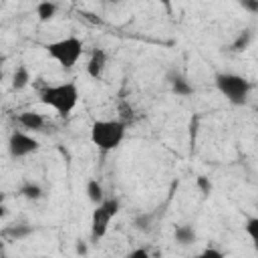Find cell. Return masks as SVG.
Returning <instances> with one entry per match:
<instances>
[{
  "mask_svg": "<svg viewBox=\"0 0 258 258\" xmlns=\"http://www.w3.org/2000/svg\"><path fill=\"white\" fill-rule=\"evenodd\" d=\"M40 149V143L36 137L24 133V131H12L10 137H8V155L12 159H20V157H26L30 153H36Z\"/></svg>",
  "mask_w": 258,
  "mask_h": 258,
  "instance_id": "cell-6",
  "label": "cell"
},
{
  "mask_svg": "<svg viewBox=\"0 0 258 258\" xmlns=\"http://www.w3.org/2000/svg\"><path fill=\"white\" fill-rule=\"evenodd\" d=\"M151 224H153V214L151 212H141L133 218V228L139 230V232H149Z\"/></svg>",
  "mask_w": 258,
  "mask_h": 258,
  "instance_id": "cell-17",
  "label": "cell"
},
{
  "mask_svg": "<svg viewBox=\"0 0 258 258\" xmlns=\"http://www.w3.org/2000/svg\"><path fill=\"white\" fill-rule=\"evenodd\" d=\"M127 133V123L123 119H97L91 125V141L101 153L117 149Z\"/></svg>",
  "mask_w": 258,
  "mask_h": 258,
  "instance_id": "cell-2",
  "label": "cell"
},
{
  "mask_svg": "<svg viewBox=\"0 0 258 258\" xmlns=\"http://www.w3.org/2000/svg\"><path fill=\"white\" fill-rule=\"evenodd\" d=\"M30 85V71L26 64H18L12 73V89L14 91H22Z\"/></svg>",
  "mask_w": 258,
  "mask_h": 258,
  "instance_id": "cell-12",
  "label": "cell"
},
{
  "mask_svg": "<svg viewBox=\"0 0 258 258\" xmlns=\"http://www.w3.org/2000/svg\"><path fill=\"white\" fill-rule=\"evenodd\" d=\"M196 183H198V187H200V191H202L204 196H208V194L212 191V181H210L206 175H200V177L196 179Z\"/></svg>",
  "mask_w": 258,
  "mask_h": 258,
  "instance_id": "cell-20",
  "label": "cell"
},
{
  "mask_svg": "<svg viewBox=\"0 0 258 258\" xmlns=\"http://www.w3.org/2000/svg\"><path fill=\"white\" fill-rule=\"evenodd\" d=\"M252 38H254V34H252V30L250 28H246V30H242V32H238V36L234 38V42L230 44V48L234 50V52H244L248 46H250V42H252Z\"/></svg>",
  "mask_w": 258,
  "mask_h": 258,
  "instance_id": "cell-16",
  "label": "cell"
},
{
  "mask_svg": "<svg viewBox=\"0 0 258 258\" xmlns=\"http://www.w3.org/2000/svg\"><path fill=\"white\" fill-rule=\"evenodd\" d=\"M56 12H58V6H56L52 0H42V2L36 4V16H38L40 22L52 20V18L56 16Z\"/></svg>",
  "mask_w": 258,
  "mask_h": 258,
  "instance_id": "cell-15",
  "label": "cell"
},
{
  "mask_svg": "<svg viewBox=\"0 0 258 258\" xmlns=\"http://www.w3.org/2000/svg\"><path fill=\"white\" fill-rule=\"evenodd\" d=\"M244 232L248 234V238H250L254 250L258 252V216H252V218L246 220V224H244Z\"/></svg>",
  "mask_w": 258,
  "mask_h": 258,
  "instance_id": "cell-18",
  "label": "cell"
},
{
  "mask_svg": "<svg viewBox=\"0 0 258 258\" xmlns=\"http://www.w3.org/2000/svg\"><path fill=\"white\" fill-rule=\"evenodd\" d=\"M119 210H121V204L117 198L103 200L99 206H95V210L91 214V240L93 242H99L101 238H105L109 224L119 214Z\"/></svg>",
  "mask_w": 258,
  "mask_h": 258,
  "instance_id": "cell-5",
  "label": "cell"
},
{
  "mask_svg": "<svg viewBox=\"0 0 258 258\" xmlns=\"http://www.w3.org/2000/svg\"><path fill=\"white\" fill-rule=\"evenodd\" d=\"M147 250L145 248H137V250H133V252H129V258H147Z\"/></svg>",
  "mask_w": 258,
  "mask_h": 258,
  "instance_id": "cell-23",
  "label": "cell"
},
{
  "mask_svg": "<svg viewBox=\"0 0 258 258\" xmlns=\"http://www.w3.org/2000/svg\"><path fill=\"white\" fill-rule=\"evenodd\" d=\"M44 48H46V54L54 62H58V67L64 71H71L79 62V58L83 56V50H85L83 40L77 36H64V38L52 40Z\"/></svg>",
  "mask_w": 258,
  "mask_h": 258,
  "instance_id": "cell-4",
  "label": "cell"
},
{
  "mask_svg": "<svg viewBox=\"0 0 258 258\" xmlns=\"http://www.w3.org/2000/svg\"><path fill=\"white\" fill-rule=\"evenodd\" d=\"M256 115H258V109H256Z\"/></svg>",
  "mask_w": 258,
  "mask_h": 258,
  "instance_id": "cell-27",
  "label": "cell"
},
{
  "mask_svg": "<svg viewBox=\"0 0 258 258\" xmlns=\"http://www.w3.org/2000/svg\"><path fill=\"white\" fill-rule=\"evenodd\" d=\"M173 238H175L177 244H181V246H189V244L196 242L198 234H196V230H194L189 224H181V226H175V230H173Z\"/></svg>",
  "mask_w": 258,
  "mask_h": 258,
  "instance_id": "cell-11",
  "label": "cell"
},
{
  "mask_svg": "<svg viewBox=\"0 0 258 258\" xmlns=\"http://www.w3.org/2000/svg\"><path fill=\"white\" fill-rule=\"evenodd\" d=\"M165 81H167L171 93L177 95V97H189V95H194V91H196V87L191 85V81H189L181 71H177V69L167 71Z\"/></svg>",
  "mask_w": 258,
  "mask_h": 258,
  "instance_id": "cell-7",
  "label": "cell"
},
{
  "mask_svg": "<svg viewBox=\"0 0 258 258\" xmlns=\"http://www.w3.org/2000/svg\"><path fill=\"white\" fill-rule=\"evenodd\" d=\"M214 85L220 91V95L226 97L228 103H232L236 107H242V105L248 103L252 85L244 75H238V73H216L214 75Z\"/></svg>",
  "mask_w": 258,
  "mask_h": 258,
  "instance_id": "cell-3",
  "label": "cell"
},
{
  "mask_svg": "<svg viewBox=\"0 0 258 258\" xmlns=\"http://www.w3.org/2000/svg\"><path fill=\"white\" fill-rule=\"evenodd\" d=\"M32 232H34V228H32L28 222H18V224L8 226V228L4 230V236L12 238V240H24V238H28Z\"/></svg>",
  "mask_w": 258,
  "mask_h": 258,
  "instance_id": "cell-13",
  "label": "cell"
},
{
  "mask_svg": "<svg viewBox=\"0 0 258 258\" xmlns=\"http://www.w3.org/2000/svg\"><path fill=\"white\" fill-rule=\"evenodd\" d=\"M85 194H87L89 202L95 204V206H99L105 200V191H103V185H101L99 179H89L87 185H85Z\"/></svg>",
  "mask_w": 258,
  "mask_h": 258,
  "instance_id": "cell-14",
  "label": "cell"
},
{
  "mask_svg": "<svg viewBox=\"0 0 258 258\" xmlns=\"http://www.w3.org/2000/svg\"><path fill=\"white\" fill-rule=\"evenodd\" d=\"M105 2H107V4H115V6H117V4H123L125 0H105Z\"/></svg>",
  "mask_w": 258,
  "mask_h": 258,
  "instance_id": "cell-25",
  "label": "cell"
},
{
  "mask_svg": "<svg viewBox=\"0 0 258 258\" xmlns=\"http://www.w3.org/2000/svg\"><path fill=\"white\" fill-rule=\"evenodd\" d=\"M238 4H240L246 12H250V14H258V0H238Z\"/></svg>",
  "mask_w": 258,
  "mask_h": 258,
  "instance_id": "cell-21",
  "label": "cell"
},
{
  "mask_svg": "<svg viewBox=\"0 0 258 258\" xmlns=\"http://www.w3.org/2000/svg\"><path fill=\"white\" fill-rule=\"evenodd\" d=\"M202 256H206V258H222L224 256V252L222 250H216V248H206L204 252H202Z\"/></svg>",
  "mask_w": 258,
  "mask_h": 258,
  "instance_id": "cell-22",
  "label": "cell"
},
{
  "mask_svg": "<svg viewBox=\"0 0 258 258\" xmlns=\"http://www.w3.org/2000/svg\"><path fill=\"white\" fill-rule=\"evenodd\" d=\"M133 117H135V115H133V109H131V105H127V103H121V105H119V119H123V121L129 125V123L133 121Z\"/></svg>",
  "mask_w": 258,
  "mask_h": 258,
  "instance_id": "cell-19",
  "label": "cell"
},
{
  "mask_svg": "<svg viewBox=\"0 0 258 258\" xmlns=\"http://www.w3.org/2000/svg\"><path fill=\"white\" fill-rule=\"evenodd\" d=\"M71 2H77V0H71Z\"/></svg>",
  "mask_w": 258,
  "mask_h": 258,
  "instance_id": "cell-26",
  "label": "cell"
},
{
  "mask_svg": "<svg viewBox=\"0 0 258 258\" xmlns=\"http://www.w3.org/2000/svg\"><path fill=\"white\" fill-rule=\"evenodd\" d=\"M107 50L105 48H93L89 60H87V75L95 81H99L107 69Z\"/></svg>",
  "mask_w": 258,
  "mask_h": 258,
  "instance_id": "cell-8",
  "label": "cell"
},
{
  "mask_svg": "<svg viewBox=\"0 0 258 258\" xmlns=\"http://www.w3.org/2000/svg\"><path fill=\"white\" fill-rule=\"evenodd\" d=\"M18 194L24 198V200H30V202H36V200H40L42 196H44V189H42V185L38 183V181H22L20 183V187H18Z\"/></svg>",
  "mask_w": 258,
  "mask_h": 258,
  "instance_id": "cell-10",
  "label": "cell"
},
{
  "mask_svg": "<svg viewBox=\"0 0 258 258\" xmlns=\"http://www.w3.org/2000/svg\"><path fill=\"white\" fill-rule=\"evenodd\" d=\"M38 101L54 109L58 117H69L79 103V89L73 81L58 83V85H44L38 91Z\"/></svg>",
  "mask_w": 258,
  "mask_h": 258,
  "instance_id": "cell-1",
  "label": "cell"
},
{
  "mask_svg": "<svg viewBox=\"0 0 258 258\" xmlns=\"http://www.w3.org/2000/svg\"><path fill=\"white\" fill-rule=\"evenodd\" d=\"M77 252H79V254H85V252H87V246H85L83 242H79V244H77Z\"/></svg>",
  "mask_w": 258,
  "mask_h": 258,
  "instance_id": "cell-24",
  "label": "cell"
},
{
  "mask_svg": "<svg viewBox=\"0 0 258 258\" xmlns=\"http://www.w3.org/2000/svg\"><path fill=\"white\" fill-rule=\"evenodd\" d=\"M16 121H18L20 127L30 129V131H40L44 127V123H46L44 115H40L36 111H22V113H18L16 115Z\"/></svg>",
  "mask_w": 258,
  "mask_h": 258,
  "instance_id": "cell-9",
  "label": "cell"
}]
</instances>
